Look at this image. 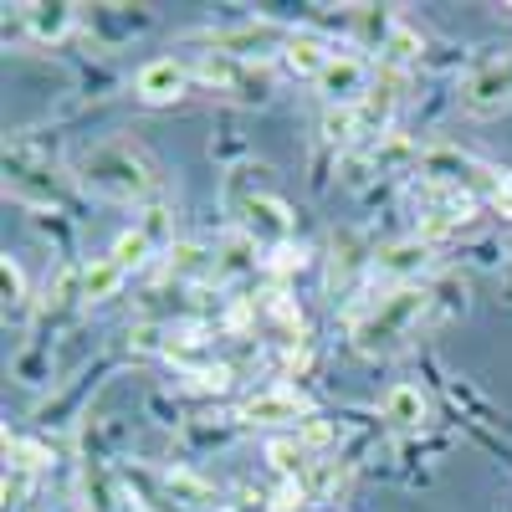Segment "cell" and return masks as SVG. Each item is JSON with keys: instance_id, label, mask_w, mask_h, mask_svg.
<instances>
[{"instance_id": "23", "label": "cell", "mask_w": 512, "mask_h": 512, "mask_svg": "<svg viewBox=\"0 0 512 512\" xmlns=\"http://www.w3.org/2000/svg\"><path fill=\"white\" fill-rule=\"evenodd\" d=\"M0 292H6V313H16L26 303V272L16 256H0Z\"/></svg>"}, {"instance_id": "9", "label": "cell", "mask_w": 512, "mask_h": 512, "mask_svg": "<svg viewBox=\"0 0 512 512\" xmlns=\"http://www.w3.org/2000/svg\"><path fill=\"white\" fill-rule=\"evenodd\" d=\"M185 88H190V67L175 62V57H154V62H144L139 77H134V93H139L144 103H154V108L185 98Z\"/></svg>"}, {"instance_id": "28", "label": "cell", "mask_w": 512, "mask_h": 512, "mask_svg": "<svg viewBox=\"0 0 512 512\" xmlns=\"http://www.w3.org/2000/svg\"><path fill=\"white\" fill-rule=\"evenodd\" d=\"M267 507H272V512H308V487H303V482H282Z\"/></svg>"}, {"instance_id": "29", "label": "cell", "mask_w": 512, "mask_h": 512, "mask_svg": "<svg viewBox=\"0 0 512 512\" xmlns=\"http://www.w3.org/2000/svg\"><path fill=\"white\" fill-rule=\"evenodd\" d=\"M190 384H195V390H226V384H231V369L226 364H216V369H190Z\"/></svg>"}, {"instance_id": "16", "label": "cell", "mask_w": 512, "mask_h": 512, "mask_svg": "<svg viewBox=\"0 0 512 512\" xmlns=\"http://www.w3.org/2000/svg\"><path fill=\"white\" fill-rule=\"evenodd\" d=\"M72 11L77 6H26V26L36 41H62L72 26Z\"/></svg>"}, {"instance_id": "3", "label": "cell", "mask_w": 512, "mask_h": 512, "mask_svg": "<svg viewBox=\"0 0 512 512\" xmlns=\"http://www.w3.org/2000/svg\"><path fill=\"white\" fill-rule=\"evenodd\" d=\"M195 77L205 82V88H216L226 98H241V103H267L272 98V72L262 62H241V57H226V52H216V57L205 52L195 62Z\"/></svg>"}, {"instance_id": "22", "label": "cell", "mask_w": 512, "mask_h": 512, "mask_svg": "<svg viewBox=\"0 0 512 512\" xmlns=\"http://www.w3.org/2000/svg\"><path fill=\"white\" fill-rule=\"evenodd\" d=\"M149 251H154V236H149V231H123V236L113 241L108 256L128 272V267H144V262H149Z\"/></svg>"}, {"instance_id": "7", "label": "cell", "mask_w": 512, "mask_h": 512, "mask_svg": "<svg viewBox=\"0 0 512 512\" xmlns=\"http://www.w3.org/2000/svg\"><path fill=\"white\" fill-rule=\"evenodd\" d=\"M461 103L472 108V113H482V118L497 113V108H507V103H512V57H497V62H487L482 72L466 77Z\"/></svg>"}, {"instance_id": "25", "label": "cell", "mask_w": 512, "mask_h": 512, "mask_svg": "<svg viewBox=\"0 0 512 512\" xmlns=\"http://www.w3.org/2000/svg\"><path fill=\"white\" fill-rule=\"evenodd\" d=\"M303 262H308V251L292 246V241H282V246H272V256H267V272H272V277H292V272H303Z\"/></svg>"}, {"instance_id": "1", "label": "cell", "mask_w": 512, "mask_h": 512, "mask_svg": "<svg viewBox=\"0 0 512 512\" xmlns=\"http://www.w3.org/2000/svg\"><path fill=\"white\" fill-rule=\"evenodd\" d=\"M77 180L82 190H93L103 200H118V205H139L154 195V164L144 159L139 144L128 139H103L93 149L77 154Z\"/></svg>"}, {"instance_id": "27", "label": "cell", "mask_w": 512, "mask_h": 512, "mask_svg": "<svg viewBox=\"0 0 512 512\" xmlns=\"http://www.w3.org/2000/svg\"><path fill=\"white\" fill-rule=\"evenodd\" d=\"M262 308H267V313H272L282 328H303V308H297V303H292V297H287L282 287H277V292H267V303H262Z\"/></svg>"}, {"instance_id": "6", "label": "cell", "mask_w": 512, "mask_h": 512, "mask_svg": "<svg viewBox=\"0 0 512 512\" xmlns=\"http://www.w3.org/2000/svg\"><path fill=\"white\" fill-rule=\"evenodd\" d=\"M425 267H431V241H420V236L395 241V246H384V251L369 256V272L379 282H395V287H415L410 277H420Z\"/></svg>"}, {"instance_id": "20", "label": "cell", "mask_w": 512, "mask_h": 512, "mask_svg": "<svg viewBox=\"0 0 512 512\" xmlns=\"http://www.w3.org/2000/svg\"><path fill=\"white\" fill-rule=\"evenodd\" d=\"M267 461H272V472H282V482H297V472L308 466V451L297 436H277L267 441Z\"/></svg>"}, {"instance_id": "18", "label": "cell", "mask_w": 512, "mask_h": 512, "mask_svg": "<svg viewBox=\"0 0 512 512\" xmlns=\"http://www.w3.org/2000/svg\"><path fill=\"white\" fill-rule=\"evenodd\" d=\"M164 487L175 492V502H185V507H216V487L200 482L195 472H185V466H175V472H164Z\"/></svg>"}, {"instance_id": "21", "label": "cell", "mask_w": 512, "mask_h": 512, "mask_svg": "<svg viewBox=\"0 0 512 512\" xmlns=\"http://www.w3.org/2000/svg\"><path fill=\"white\" fill-rule=\"evenodd\" d=\"M6 461H11V472H41V466H47L52 461V451L47 446H41V441H26V436H11L6 431Z\"/></svg>"}, {"instance_id": "14", "label": "cell", "mask_w": 512, "mask_h": 512, "mask_svg": "<svg viewBox=\"0 0 512 512\" xmlns=\"http://www.w3.org/2000/svg\"><path fill=\"white\" fill-rule=\"evenodd\" d=\"M384 420H395V425H420L425 420V395L415 390V384H395L390 395H384Z\"/></svg>"}, {"instance_id": "17", "label": "cell", "mask_w": 512, "mask_h": 512, "mask_svg": "<svg viewBox=\"0 0 512 512\" xmlns=\"http://www.w3.org/2000/svg\"><path fill=\"white\" fill-rule=\"evenodd\" d=\"M390 113H395V77H384V82H374V88L364 93V103H359V118H364V128H390Z\"/></svg>"}, {"instance_id": "8", "label": "cell", "mask_w": 512, "mask_h": 512, "mask_svg": "<svg viewBox=\"0 0 512 512\" xmlns=\"http://www.w3.org/2000/svg\"><path fill=\"white\" fill-rule=\"evenodd\" d=\"M318 93L328 98V108H359L364 93H369V72H364V62L333 52V62H328L323 77H318Z\"/></svg>"}, {"instance_id": "26", "label": "cell", "mask_w": 512, "mask_h": 512, "mask_svg": "<svg viewBox=\"0 0 512 512\" xmlns=\"http://www.w3.org/2000/svg\"><path fill=\"white\" fill-rule=\"evenodd\" d=\"M487 205L497 210L502 221H512V169H497L492 185H487Z\"/></svg>"}, {"instance_id": "2", "label": "cell", "mask_w": 512, "mask_h": 512, "mask_svg": "<svg viewBox=\"0 0 512 512\" xmlns=\"http://www.w3.org/2000/svg\"><path fill=\"white\" fill-rule=\"evenodd\" d=\"M425 308H431V292H425V287H390V292H379V303H369L354 318V349L359 354H390L400 338L425 318Z\"/></svg>"}, {"instance_id": "4", "label": "cell", "mask_w": 512, "mask_h": 512, "mask_svg": "<svg viewBox=\"0 0 512 512\" xmlns=\"http://www.w3.org/2000/svg\"><path fill=\"white\" fill-rule=\"evenodd\" d=\"M308 415H313V400H308L303 390H292V384L256 390V395H246L241 410H236V420H246V425H287V420L303 425Z\"/></svg>"}, {"instance_id": "12", "label": "cell", "mask_w": 512, "mask_h": 512, "mask_svg": "<svg viewBox=\"0 0 512 512\" xmlns=\"http://www.w3.org/2000/svg\"><path fill=\"white\" fill-rule=\"evenodd\" d=\"M384 72H405L420 52H425V41H420V31H410V26H400V21H390V31H384Z\"/></svg>"}, {"instance_id": "13", "label": "cell", "mask_w": 512, "mask_h": 512, "mask_svg": "<svg viewBox=\"0 0 512 512\" xmlns=\"http://www.w3.org/2000/svg\"><path fill=\"white\" fill-rule=\"evenodd\" d=\"M123 267L113 262V256H103V262H93V267H82V303H108V297L123 287Z\"/></svg>"}, {"instance_id": "5", "label": "cell", "mask_w": 512, "mask_h": 512, "mask_svg": "<svg viewBox=\"0 0 512 512\" xmlns=\"http://www.w3.org/2000/svg\"><path fill=\"white\" fill-rule=\"evenodd\" d=\"M415 169H420L425 185H431V190H446V195H461V185H472L477 175H487V169H482L472 154H461V149H451V144L425 149V154L415 159Z\"/></svg>"}, {"instance_id": "19", "label": "cell", "mask_w": 512, "mask_h": 512, "mask_svg": "<svg viewBox=\"0 0 512 512\" xmlns=\"http://www.w3.org/2000/svg\"><path fill=\"white\" fill-rule=\"evenodd\" d=\"M359 134H364V118H359V108H328V113H323V144H333V149H349Z\"/></svg>"}, {"instance_id": "10", "label": "cell", "mask_w": 512, "mask_h": 512, "mask_svg": "<svg viewBox=\"0 0 512 512\" xmlns=\"http://www.w3.org/2000/svg\"><path fill=\"white\" fill-rule=\"evenodd\" d=\"M241 216H246V236L251 241H287L292 236V210H287V200H277V195H251V200H241Z\"/></svg>"}, {"instance_id": "11", "label": "cell", "mask_w": 512, "mask_h": 512, "mask_svg": "<svg viewBox=\"0 0 512 512\" xmlns=\"http://www.w3.org/2000/svg\"><path fill=\"white\" fill-rule=\"evenodd\" d=\"M282 62H287L297 77H313V82H318L323 67L333 62V52L323 47V41H313V36H287V41H282Z\"/></svg>"}, {"instance_id": "15", "label": "cell", "mask_w": 512, "mask_h": 512, "mask_svg": "<svg viewBox=\"0 0 512 512\" xmlns=\"http://www.w3.org/2000/svg\"><path fill=\"white\" fill-rule=\"evenodd\" d=\"M272 41H282L277 26H236V31H221L216 47H241V62L262 57V47H272Z\"/></svg>"}, {"instance_id": "30", "label": "cell", "mask_w": 512, "mask_h": 512, "mask_svg": "<svg viewBox=\"0 0 512 512\" xmlns=\"http://www.w3.org/2000/svg\"><path fill=\"white\" fill-rule=\"evenodd\" d=\"M31 492V477L26 472H6V487H0V497H6V507H21Z\"/></svg>"}, {"instance_id": "24", "label": "cell", "mask_w": 512, "mask_h": 512, "mask_svg": "<svg viewBox=\"0 0 512 512\" xmlns=\"http://www.w3.org/2000/svg\"><path fill=\"white\" fill-rule=\"evenodd\" d=\"M297 441H303V451H328L338 441V431H333L323 415H308L303 425H297Z\"/></svg>"}]
</instances>
